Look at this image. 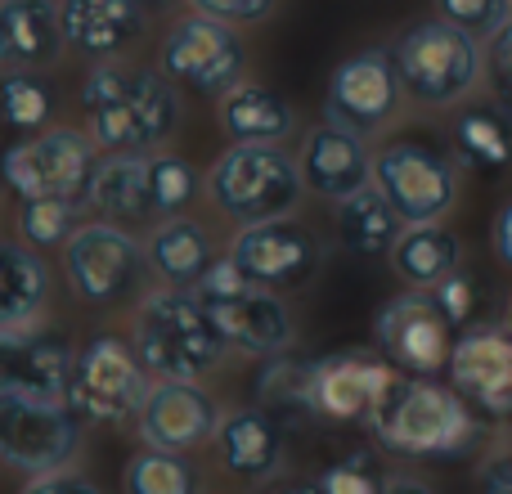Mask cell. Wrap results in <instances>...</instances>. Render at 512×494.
Wrapping results in <instances>:
<instances>
[{"mask_svg":"<svg viewBox=\"0 0 512 494\" xmlns=\"http://www.w3.org/2000/svg\"><path fill=\"white\" fill-rule=\"evenodd\" d=\"M283 432H288V427L274 414H265L261 405L221 414V427H216V436H212L216 454H221V468L239 481L265 486V481L279 477V468H283Z\"/></svg>","mask_w":512,"mask_h":494,"instance_id":"44dd1931","label":"cell"},{"mask_svg":"<svg viewBox=\"0 0 512 494\" xmlns=\"http://www.w3.org/2000/svg\"><path fill=\"white\" fill-rule=\"evenodd\" d=\"M81 418L68 400H0V463L27 477L72 468L81 454Z\"/></svg>","mask_w":512,"mask_h":494,"instance_id":"9c48e42d","label":"cell"},{"mask_svg":"<svg viewBox=\"0 0 512 494\" xmlns=\"http://www.w3.org/2000/svg\"><path fill=\"white\" fill-rule=\"evenodd\" d=\"M18 494H104L90 477L72 468H59V472H41V477H27V486Z\"/></svg>","mask_w":512,"mask_h":494,"instance_id":"60d3db41","label":"cell"},{"mask_svg":"<svg viewBox=\"0 0 512 494\" xmlns=\"http://www.w3.org/2000/svg\"><path fill=\"white\" fill-rule=\"evenodd\" d=\"M495 256L512 270V203L499 212V221H495Z\"/></svg>","mask_w":512,"mask_h":494,"instance_id":"ee69618b","label":"cell"},{"mask_svg":"<svg viewBox=\"0 0 512 494\" xmlns=\"http://www.w3.org/2000/svg\"><path fill=\"white\" fill-rule=\"evenodd\" d=\"M436 14L472 36H495L512 18V0H436Z\"/></svg>","mask_w":512,"mask_h":494,"instance_id":"8d00e7d4","label":"cell"},{"mask_svg":"<svg viewBox=\"0 0 512 494\" xmlns=\"http://www.w3.org/2000/svg\"><path fill=\"white\" fill-rule=\"evenodd\" d=\"M203 189V176L198 167L176 149H149V198H153V216L167 221V216H185L189 203Z\"/></svg>","mask_w":512,"mask_h":494,"instance_id":"836d02e7","label":"cell"},{"mask_svg":"<svg viewBox=\"0 0 512 494\" xmlns=\"http://www.w3.org/2000/svg\"><path fill=\"white\" fill-rule=\"evenodd\" d=\"M261 494H324L319 477H270Z\"/></svg>","mask_w":512,"mask_h":494,"instance_id":"7bdbcfd3","label":"cell"},{"mask_svg":"<svg viewBox=\"0 0 512 494\" xmlns=\"http://www.w3.org/2000/svg\"><path fill=\"white\" fill-rule=\"evenodd\" d=\"M54 104H59L54 81L41 68H5V77H0V126L36 135L50 126Z\"/></svg>","mask_w":512,"mask_h":494,"instance_id":"4dcf8cb0","label":"cell"},{"mask_svg":"<svg viewBox=\"0 0 512 494\" xmlns=\"http://www.w3.org/2000/svg\"><path fill=\"white\" fill-rule=\"evenodd\" d=\"M477 418L481 414L454 387L400 373L396 387L373 409L369 432L396 459H459L481 441Z\"/></svg>","mask_w":512,"mask_h":494,"instance_id":"7a4b0ae2","label":"cell"},{"mask_svg":"<svg viewBox=\"0 0 512 494\" xmlns=\"http://www.w3.org/2000/svg\"><path fill=\"white\" fill-rule=\"evenodd\" d=\"M131 342L153 378H180V382L207 378L221 364V351H225L203 301L189 288L149 292L140 301V310H135Z\"/></svg>","mask_w":512,"mask_h":494,"instance_id":"3957f363","label":"cell"},{"mask_svg":"<svg viewBox=\"0 0 512 494\" xmlns=\"http://www.w3.org/2000/svg\"><path fill=\"white\" fill-rule=\"evenodd\" d=\"M387 256H391V270L409 288H436L445 274L459 270L463 247L454 239V230H445L441 221H423V225H405Z\"/></svg>","mask_w":512,"mask_h":494,"instance_id":"f1b7e54d","label":"cell"},{"mask_svg":"<svg viewBox=\"0 0 512 494\" xmlns=\"http://www.w3.org/2000/svg\"><path fill=\"white\" fill-rule=\"evenodd\" d=\"M221 126L234 144H283L297 131V113L274 90L239 81L221 95Z\"/></svg>","mask_w":512,"mask_h":494,"instance_id":"484cf974","label":"cell"},{"mask_svg":"<svg viewBox=\"0 0 512 494\" xmlns=\"http://www.w3.org/2000/svg\"><path fill=\"white\" fill-rule=\"evenodd\" d=\"M86 203L104 221H158L149 198V153H104L90 180Z\"/></svg>","mask_w":512,"mask_h":494,"instance_id":"d4e9b609","label":"cell"},{"mask_svg":"<svg viewBox=\"0 0 512 494\" xmlns=\"http://www.w3.org/2000/svg\"><path fill=\"white\" fill-rule=\"evenodd\" d=\"M243 68H248V50H243L239 32L207 14L176 23L162 41V72L198 95H225L243 81Z\"/></svg>","mask_w":512,"mask_h":494,"instance_id":"4fadbf2b","label":"cell"},{"mask_svg":"<svg viewBox=\"0 0 512 494\" xmlns=\"http://www.w3.org/2000/svg\"><path fill=\"white\" fill-rule=\"evenodd\" d=\"M77 207L68 198H23L18 207V239L32 243L36 252L41 247H63L77 230Z\"/></svg>","mask_w":512,"mask_h":494,"instance_id":"e575fe53","label":"cell"},{"mask_svg":"<svg viewBox=\"0 0 512 494\" xmlns=\"http://www.w3.org/2000/svg\"><path fill=\"white\" fill-rule=\"evenodd\" d=\"M135 5H140L144 14H167V9H176L180 0H135Z\"/></svg>","mask_w":512,"mask_h":494,"instance_id":"bcb514c9","label":"cell"},{"mask_svg":"<svg viewBox=\"0 0 512 494\" xmlns=\"http://www.w3.org/2000/svg\"><path fill=\"white\" fill-rule=\"evenodd\" d=\"M149 387V369H144L135 342L99 333L72 360L68 405L77 409L81 423H131L140 418Z\"/></svg>","mask_w":512,"mask_h":494,"instance_id":"ba28073f","label":"cell"},{"mask_svg":"<svg viewBox=\"0 0 512 494\" xmlns=\"http://www.w3.org/2000/svg\"><path fill=\"white\" fill-rule=\"evenodd\" d=\"M400 99H405V86H400L391 50H360L346 63H337V72L328 77L324 113L333 126L369 140L396 117Z\"/></svg>","mask_w":512,"mask_h":494,"instance_id":"5bb4252c","label":"cell"},{"mask_svg":"<svg viewBox=\"0 0 512 494\" xmlns=\"http://www.w3.org/2000/svg\"><path fill=\"white\" fill-rule=\"evenodd\" d=\"M72 342L45 324L0 328V400H68Z\"/></svg>","mask_w":512,"mask_h":494,"instance_id":"9a60e30c","label":"cell"},{"mask_svg":"<svg viewBox=\"0 0 512 494\" xmlns=\"http://www.w3.org/2000/svg\"><path fill=\"white\" fill-rule=\"evenodd\" d=\"M333 207H337V239L355 256H387L391 247H396L400 230H405L400 212L387 203V194H382L373 180Z\"/></svg>","mask_w":512,"mask_h":494,"instance_id":"83f0119b","label":"cell"},{"mask_svg":"<svg viewBox=\"0 0 512 494\" xmlns=\"http://www.w3.org/2000/svg\"><path fill=\"white\" fill-rule=\"evenodd\" d=\"M387 494H432L423 486V481H409V477H396V481H387Z\"/></svg>","mask_w":512,"mask_h":494,"instance_id":"f6af8a7d","label":"cell"},{"mask_svg":"<svg viewBox=\"0 0 512 494\" xmlns=\"http://www.w3.org/2000/svg\"><path fill=\"white\" fill-rule=\"evenodd\" d=\"M63 270L68 283L86 306H117L140 288L149 270V252L113 221L77 225L72 239L63 243Z\"/></svg>","mask_w":512,"mask_h":494,"instance_id":"30bf717a","label":"cell"},{"mask_svg":"<svg viewBox=\"0 0 512 494\" xmlns=\"http://www.w3.org/2000/svg\"><path fill=\"white\" fill-rule=\"evenodd\" d=\"M99 158H104V149L90 140V131L45 126L32 140H18L0 153V180L18 198H68V203H86Z\"/></svg>","mask_w":512,"mask_h":494,"instance_id":"52a82bcc","label":"cell"},{"mask_svg":"<svg viewBox=\"0 0 512 494\" xmlns=\"http://www.w3.org/2000/svg\"><path fill=\"white\" fill-rule=\"evenodd\" d=\"M63 41L90 59H117L144 36V9L135 0H59Z\"/></svg>","mask_w":512,"mask_h":494,"instance_id":"7402d4cb","label":"cell"},{"mask_svg":"<svg viewBox=\"0 0 512 494\" xmlns=\"http://www.w3.org/2000/svg\"><path fill=\"white\" fill-rule=\"evenodd\" d=\"M198 14L216 18V23H230V27H243V23H261L270 18L274 0H189Z\"/></svg>","mask_w":512,"mask_h":494,"instance_id":"ab89813d","label":"cell"},{"mask_svg":"<svg viewBox=\"0 0 512 494\" xmlns=\"http://www.w3.org/2000/svg\"><path fill=\"white\" fill-rule=\"evenodd\" d=\"M508 328H512V310H508Z\"/></svg>","mask_w":512,"mask_h":494,"instance_id":"7dc6e473","label":"cell"},{"mask_svg":"<svg viewBox=\"0 0 512 494\" xmlns=\"http://www.w3.org/2000/svg\"><path fill=\"white\" fill-rule=\"evenodd\" d=\"M400 373L373 351H337L310 364V405L328 423H369Z\"/></svg>","mask_w":512,"mask_h":494,"instance_id":"e0dca14e","label":"cell"},{"mask_svg":"<svg viewBox=\"0 0 512 494\" xmlns=\"http://www.w3.org/2000/svg\"><path fill=\"white\" fill-rule=\"evenodd\" d=\"M477 490H481V494H512V450L495 454V459L481 468Z\"/></svg>","mask_w":512,"mask_h":494,"instance_id":"b9f144b4","label":"cell"},{"mask_svg":"<svg viewBox=\"0 0 512 494\" xmlns=\"http://www.w3.org/2000/svg\"><path fill=\"white\" fill-rule=\"evenodd\" d=\"M122 490L126 494H203V477H198V468L189 463V454L149 445L144 454H135V459L126 463Z\"/></svg>","mask_w":512,"mask_h":494,"instance_id":"d6a6232c","label":"cell"},{"mask_svg":"<svg viewBox=\"0 0 512 494\" xmlns=\"http://www.w3.org/2000/svg\"><path fill=\"white\" fill-rule=\"evenodd\" d=\"M319 486H324V494H387V477H382V463L369 450H355L346 459L328 463L319 472Z\"/></svg>","mask_w":512,"mask_h":494,"instance_id":"d590c367","label":"cell"},{"mask_svg":"<svg viewBox=\"0 0 512 494\" xmlns=\"http://www.w3.org/2000/svg\"><path fill=\"white\" fill-rule=\"evenodd\" d=\"M454 158L468 171H508L512 167V113L508 108H468L454 117Z\"/></svg>","mask_w":512,"mask_h":494,"instance_id":"f546056e","label":"cell"},{"mask_svg":"<svg viewBox=\"0 0 512 494\" xmlns=\"http://www.w3.org/2000/svg\"><path fill=\"white\" fill-rule=\"evenodd\" d=\"M432 297L441 301V310L450 315V324L454 328H468L472 324V315H477V279H472V270H454V274H445L441 283L432 288Z\"/></svg>","mask_w":512,"mask_h":494,"instance_id":"74e56055","label":"cell"},{"mask_svg":"<svg viewBox=\"0 0 512 494\" xmlns=\"http://www.w3.org/2000/svg\"><path fill=\"white\" fill-rule=\"evenodd\" d=\"M486 86L495 95V104L512 113V18L486 45Z\"/></svg>","mask_w":512,"mask_h":494,"instance_id":"f35d334b","label":"cell"},{"mask_svg":"<svg viewBox=\"0 0 512 494\" xmlns=\"http://www.w3.org/2000/svg\"><path fill=\"white\" fill-rule=\"evenodd\" d=\"M86 131L104 153H149L176 135L180 99L167 72L99 59L81 86Z\"/></svg>","mask_w":512,"mask_h":494,"instance_id":"6da1fadb","label":"cell"},{"mask_svg":"<svg viewBox=\"0 0 512 494\" xmlns=\"http://www.w3.org/2000/svg\"><path fill=\"white\" fill-rule=\"evenodd\" d=\"M297 167H301V185L310 194L328 198V203H342V198H351L355 189H364L373 180V158L364 149V135L342 131L333 122L306 131Z\"/></svg>","mask_w":512,"mask_h":494,"instance_id":"ffe728a7","label":"cell"},{"mask_svg":"<svg viewBox=\"0 0 512 494\" xmlns=\"http://www.w3.org/2000/svg\"><path fill=\"white\" fill-rule=\"evenodd\" d=\"M391 59H396L405 95L427 108L459 104L481 81L477 36L445 23V18H427V23H414L409 32H400V41L391 45Z\"/></svg>","mask_w":512,"mask_h":494,"instance_id":"8992f818","label":"cell"},{"mask_svg":"<svg viewBox=\"0 0 512 494\" xmlns=\"http://www.w3.org/2000/svg\"><path fill=\"white\" fill-rule=\"evenodd\" d=\"M203 185L212 203L239 225L292 216V207L306 194L297 158H288L279 144H234L216 158Z\"/></svg>","mask_w":512,"mask_h":494,"instance_id":"5b68a950","label":"cell"},{"mask_svg":"<svg viewBox=\"0 0 512 494\" xmlns=\"http://www.w3.org/2000/svg\"><path fill=\"white\" fill-rule=\"evenodd\" d=\"M63 50V23L54 0H0V63L45 68Z\"/></svg>","mask_w":512,"mask_h":494,"instance_id":"603a6c76","label":"cell"},{"mask_svg":"<svg viewBox=\"0 0 512 494\" xmlns=\"http://www.w3.org/2000/svg\"><path fill=\"white\" fill-rule=\"evenodd\" d=\"M373 185L387 194V203L400 212L405 225L441 221L459 198V176L454 162L441 149H427L414 140H396L378 149L373 158Z\"/></svg>","mask_w":512,"mask_h":494,"instance_id":"7c38bea8","label":"cell"},{"mask_svg":"<svg viewBox=\"0 0 512 494\" xmlns=\"http://www.w3.org/2000/svg\"><path fill=\"white\" fill-rule=\"evenodd\" d=\"M378 355L405 378H436L454 351V324L432 292H405L373 319Z\"/></svg>","mask_w":512,"mask_h":494,"instance_id":"8fae6325","label":"cell"},{"mask_svg":"<svg viewBox=\"0 0 512 494\" xmlns=\"http://www.w3.org/2000/svg\"><path fill=\"white\" fill-rule=\"evenodd\" d=\"M450 387L477 409L481 418H512V333L504 328H468L454 337Z\"/></svg>","mask_w":512,"mask_h":494,"instance_id":"ac0fdd59","label":"cell"},{"mask_svg":"<svg viewBox=\"0 0 512 494\" xmlns=\"http://www.w3.org/2000/svg\"><path fill=\"white\" fill-rule=\"evenodd\" d=\"M230 261L248 274L252 283L270 292H292L301 283H310V274L324 261V247L306 230V225L288 221H256V225H239L230 243Z\"/></svg>","mask_w":512,"mask_h":494,"instance_id":"2e32d148","label":"cell"},{"mask_svg":"<svg viewBox=\"0 0 512 494\" xmlns=\"http://www.w3.org/2000/svg\"><path fill=\"white\" fill-rule=\"evenodd\" d=\"M310 364L315 360H288V355H270L261 373H256V405L274 414L283 427L315 418L310 405Z\"/></svg>","mask_w":512,"mask_h":494,"instance_id":"1f68e13d","label":"cell"},{"mask_svg":"<svg viewBox=\"0 0 512 494\" xmlns=\"http://www.w3.org/2000/svg\"><path fill=\"white\" fill-rule=\"evenodd\" d=\"M144 252H149V270L158 274L167 288H189V292L221 261L207 225L189 221V216H167V221H158L149 243H144Z\"/></svg>","mask_w":512,"mask_h":494,"instance_id":"cb8c5ba5","label":"cell"},{"mask_svg":"<svg viewBox=\"0 0 512 494\" xmlns=\"http://www.w3.org/2000/svg\"><path fill=\"white\" fill-rule=\"evenodd\" d=\"M140 441L158 445V450H176L189 454L198 445H207L221 427V409L207 396L198 382H180V378H158L144 396L140 409Z\"/></svg>","mask_w":512,"mask_h":494,"instance_id":"d6986e66","label":"cell"},{"mask_svg":"<svg viewBox=\"0 0 512 494\" xmlns=\"http://www.w3.org/2000/svg\"><path fill=\"white\" fill-rule=\"evenodd\" d=\"M194 297L203 301V310L216 324L221 342L243 355H265V360H270V355L288 351L292 337H297L292 310L283 306L279 292L252 283L230 256H221V261L203 274Z\"/></svg>","mask_w":512,"mask_h":494,"instance_id":"277c9868","label":"cell"},{"mask_svg":"<svg viewBox=\"0 0 512 494\" xmlns=\"http://www.w3.org/2000/svg\"><path fill=\"white\" fill-rule=\"evenodd\" d=\"M50 301V265L23 239H0V328L32 324Z\"/></svg>","mask_w":512,"mask_h":494,"instance_id":"4316f807","label":"cell"}]
</instances>
